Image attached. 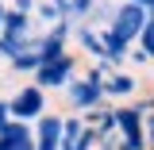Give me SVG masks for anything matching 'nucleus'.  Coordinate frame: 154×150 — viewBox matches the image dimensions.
I'll return each instance as SVG.
<instances>
[{"mask_svg": "<svg viewBox=\"0 0 154 150\" xmlns=\"http://www.w3.org/2000/svg\"><path fill=\"white\" fill-rule=\"evenodd\" d=\"M146 16H150V19H154V8H150V12H146Z\"/></svg>", "mask_w": 154, "mask_h": 150, "instance_id": "18", "label": "nucleus"}, {"mask_svg": "<svg viewBox=\"0 0 154 150\" xmlns=\"http://www.w3.org/2000/svg\"><path fill=\"white\" fill-rule=\"evenodd\" d=\"M143 27H146V12H143V8H135V4H127V0H119V4L112 8L108 31H112L116 38H123L127 46H135V38H139Z\"/></svg>", "mask_w": 154, "mask_h": 150, "instance_id": "4", "label": "nucleus"}, {"mask_svg": "<svg viewBox=\"0 0 154 150\" xmlns=\"http://www.w3.org/2000/svg\"><path fill=\"white\" fill-rule=\"evenodd\" d=\"M62 127H66V115L46 112L42 119L31 123V142L35 150H62Z\"/></svg>", "mask_w": 154, "mask_h": 150, "instance_id": "5", "label": "nucleus"}, {"mask_svg": "<svg viewBox=\"0 0 154 150\" xmlns=\"http://www.w3.org/2000/svg\"><path fill=\"white\" fill-rule=\"evenodd\" d=\"M35 4H38V0H12V4H8V12H19V16H35Z\"/></svg>", "mask_w": 154, "mask_h": 150, "instance_id": "13", "label": "nucleus"}, {"mask_svg": "<svg viewBox=\"0 0 154 150\" xmlns=\"http://www.w3.org/2000/svg\"><path fill=\"white\" fill-rule=\"evenodd\" d=\"M0 150H35L31 142V123H4L0 127Z\"/></svg>", "mask_w": 154, "mask_h": 150, "instance_id": "8", "label": "nucleus"}, {"mask_svg": "<svg viewBox=\"0 0 154 150\" xmlns=\"http://www.w3.org/2000/svg\"><path fill=\"white\" fill-rule=\"evenodd\" d=\"M127 62H131V66H146V62H150V58L143 54V50H135V46H131V54H127Z\"/></svg>", "mask_w": 154, "mask_h": 150, "instance_id": "14", "label": "nucleus"}, {"mask_svg": "<svg viewBox=\"0 0 154 150\" xmlns=\"http://www.w3.org/2000/svg\"><path fill=\"white\" fill-rule=\"evenodd\" d=\"M4 123H12V115H8V100H0V127Z\"/></svg>", "mask_w": 154, "mask_h": 150, "instance_id": "15", "label": "nucleus"}, {"mask_svg": "<svg viewBox=\"0 0 154 150\" xmlns=\"http://www.w3.org/2000/svg\"><path fill=\"white\" fill-rule=\"evenodd\" d=\"M135 50H143V54L154 62V19L146 16V27L139 31V38H135Z\"/></svg>", "mask_w": 154, "mask_h": 150, "instance_id": "12", "label": "nucleus"}, {"mask_svg": "<svg viewBox=\"0 0 154 150\" xmlns=\"http://www.w3.org/2000/svg\"><path fill=\"white\" fill-rule=\"evenodd\" d=\"M77 73H81V54L77 50H66V54H58V58H46L35 69L31 85H38L42 93H50V89H66Z\"/></svg>", "mask_w": 154, "mask_h": 150, "instance_id": "2", "label": "nucleus"}, {"mask_svg": "<svg viewBox=\"0 0 154 150\" xmlns=\"http://www.w3.org/2000/svg\"><path fill=\"white\" fill-rule=\"evenodd\" d=\"M4 16H8V4L0 0V27H4Z\"/></svg>", "mask_w": 154, "mask_h": 150, "instance_id": "17", "label": "nucleus"}, {"mask_svg": "<svg viewBox=\"0 0 154 150\" xmlns=\"http://www.w3.org/2000/svg\"><path fill=\"white\" fill-rule=\"evenodd\" d=\"M0 38H8V42H16V46H23V42L38 38L35 16H19V12H8V16H4V27H0Z\"/></svg>", "mask_w": 154, "mask_h": 150, "instance_id": "6", "label": "nucleus"}, {"mask_svg": "<svg viewBox=\"0 0 154 150\" xmlns=\"http://www.w3.org/2000/svg\"><path fill=\"white\" fill-rule=\"evenodd\" d=\"M4 4H8V0H4Z\"/></svg>", "mask_w": 154, "mask_h": 150, "instance_id": "19", "label": "nucleus"}, {"mask_svg": "<svg viewBox=\"0 0 154 150\" xmlns=\"http://www.w3.org/2000/svg\"><path fill=\"white\" fill-rule=\"evenodd\" d=\"M35 16H38V23H42V31H50L54 23H62V16H58V8L50 4V0H38V4H35Z\"/></svg>", "mask_w": 154, "mask_h": 150, "instance_id": "11", "label": "nucleus"}, {"mask_svg": "<svg viewBox=\"0 0 154 150\" xmlns=\"http://www.w3.org/2000/svg\"><path fill=\"white\" fill-rule=\"evenodd\" d=\"M42 66V54H38V38H35V46L27 50V54H19L16 62H12V69L16 73H27V77H35V69Z\"/></svg>", "mask_w": 154, "mask_h": 150, "instance_id": "10", "label": "nucleus"}, {"mask_svg": "<svg viewBox=\"0 0 154 150\" xmlns=\"http://www.w3.org/2000/svg\"><path fill=\"white\" fill-rule=\"evenodd\" d=\"M127 4H135V8H143V12H150V8H154V0H127Z\"/></svg>", "mask_w": 154, "mask_h": 150, "instance_id": "16", "label": "nucleus"}, {"mask_svg": "<svg viewBox=\"0 0 154 150\" xmlns=\"http://www.w3.org/2000/svg\"><path fill=\"white\" fill-rule=\"evenodd\" d=\"M50 112V93H42L38 85H19L16 93L8 96V115L16 119V123H35L42 115Z\"/></svg>", "mask_w": 154, "mask_h": 150, "instance_id": "3", "label": "nucleus"}, {"mask_svg": "<svg viewBox=\"0 0 154 150\" xmlns=\"http://www.w3.org/2000/svg\"><path fill=\"white\" fill-rule=\"evenodd\" d=\"M58 8V16H62V23H69V27H77V23H89V16H93L96 0H50Z\"/></svg>", "mask_w": 154, "mask_h": 150, "instance_id": "9", "label": "nucleus"}, {"mask_svg": "<svg viewBox=\"0 0 154 150\" xmlns=\"http://www.w3.org/2000/svg\"><path fill=\"white\" fill-rule=\"evenodd\" d=\"M104 69L100 66H93V69H85V73H77L62 93H66V100H69V108H73L77 115H89L96 112V108H104Z\"/></svg>", "mask_w": 154, "mask_h": 150, "instance_id": "1", "label": "nucleus"}, {"mask_svg": "<svg viewBox=\"0 0 154 150\" xmlns=\"http://www.w3.org/2000/svg\"><path fill=\"white\" fill-rule=\"evenodd\" d=\"M139 93V77L127 69H112L104 77V100H131Z\"/></svg>", "mask_w": 154, "mask_h": 150, "instance_id": "7", "label": "nucleus"}]
</instances>
